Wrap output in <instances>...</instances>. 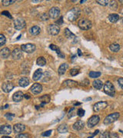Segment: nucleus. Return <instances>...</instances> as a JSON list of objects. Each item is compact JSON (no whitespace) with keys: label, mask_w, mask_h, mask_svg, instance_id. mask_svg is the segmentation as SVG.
I'll return each mask as SVG.
<instances>
[{"label":"nucleus","mask_w":123,"mask_h":138,"mask_svg":"<svg viewBox=\"0 0 123 138\" xmlns=\"http://www.w3.org/2000/svg\"><path fill=\"white\" fill-rule=\"evenodd\" d=\"M104 88V92L106 94H108L110 97H114L116 94V89L115 87H114L112 83H111V81H108L105 82V84L103 87Z\"/></svg>","instance_id":"f257e3e1"},{"label":"nucleus","mask_w":123,"mask_h":138,"mask_svg":"<svg viewBox=\"0 0 123 138\" xmlns=\"http://www.w3.org/2000/svg\"><path fill=\"white\" fill-rule=\"evenodd\" d=\"M78 25L80 29L86 31V30H89L91 29L92 24V22L88 19V18H81L78 22Z\"/></svg>","instance_id":"f03ea898"},{"label":"nucleus","mask_w":123,"mask_h":138,"mask_svg":"<svg viewBox=\"0 0 123 138\" xmlns=\"http://www.w3.org/2000/svg\"><path fill=\"white\" fill-rule=\"evenodd\" d=\"M80 12H81V11L79 8H72L67 14L68 19L70 22H74V21L77 20L78 16H79V15H80Z\"/></svg>","instance_id":"7ed1b4c3"},{"label":"nucleus","mask_w":123,"mask_h":138,"mask_svg":"<svg viewBox=\"0 0 123 138\" xmlns=\"http://www.w3.org/2000/svg\"><path fill=\"white\" fill-rule=\"evenodd\" d=\"M119 116H120V114H119V113H118V112L112 113V114L108 115L105 118L103 123H104V124H105V125L111 124H112V123L115 122L116 121H117V120L119 118Z\"/></svg>","instance_id":"20e7f679"},{"label":"nucleus","mask_w":123,"mask_h":138,"mask_svg":"<svg viewBox=\"0 0 123 138\" xmlns=\"http://www.w3.org/2000/svg\"><path fill=\"white\" fill-rule=\"evenodd\" d=\"M25 21L22 18H17L14 20V27L16 30H21L25 27Z\"/></svg>","instance_id":"39448f33"},{"label":"nucleus","mask_w":123,"mask_h":138,"mask_svg":"<svg viewBox=\"0 0 123 138\" xmlns=\"http://www.w3.org/2000/svg\"><path fill=\"white\" fill-rule=\"evenodd\" d=\"M21 49L26 52V53H32L36 51V46L34 44H31V43H28L25 45H22L21 46Z\"/></svg>","instance_id":"423d86ee"},{"label":"nucleus","mask_w":123,"mask_h":138,"mask_svg":"<svg viewBox=\"0 0 123 138\" xmlns=\"http://www.w3.org/2000/svg\"><path fill=\"white\" fill-rule=\"evenodd\" d=\"M100 121V117L99 115H93L92 117H91L89 121H88V123H87V125L89 127L92 128L93 127H95V125H97L99 124Z\"/></svg>","instance_id":"0eeeda50"},{"label":"nucleus","mask_w":123,"mask_h":138,"mask_svg":"<svg viewBox=\"0 0 123 138\" xmlns=\"http://www.w3.org/2000/svg\"><path fill=\"white\" fill-rule=\"evenodd\" d=\"M108 104L106 101H99V102L96 103L93 106V110L95 112H99L101 110H104L105 107H107Z\"/></svg>","instance_id":"6e6552de"},{"label":"nucleus","mask_w":123,"mask_h":138,"mask_svg":"<svg viewBox=\"0 0 123 138\" xmlns=\"http://www.w3.org/2000/svg\"><path fill=\"white\" fill-rule=\"evenodd\" d=\"M60 31V28L59 25H56V24H52L49 25V26L48 27V32L51 35H57L59 33Z\"/></svg>","instance_id":"1a4fd4ad"},{"label":"nucleus","mask_w":123,"mask_h":138,"mask_svg":"<svg viewBox=\"0 0 123 138\" xmlns=\"http://www.w3.org/2000/svg\"><path fill=\"white\" fill-rule=\"evenodd\" d=\"M59 15H60V9L58 7H52L49 12V18H53V19L57 18L59 16Z\"/></svg>","instance_id":"9d476101"},{"label":"nucleus","mask_w":123,"mask_h":138,"mask_svg":"<svg viewBox=\"0 0 123 138\" xmlns=\"http://www.w3.org/2000/svg\"><path fill=\"white\" fill-rule=\"evenodd\" d=\"M12 133V127L8 124L0 126V134L3 135H8Z\"/></svg>","instance_id":"9b49d317"},{"label":"nucleus","mask_w":123,"mask_h":138,"mask_svg":"<svg viewBox=\"0 0 123 138\" xmlns=\"http://www.w3.org/2000/svg\"><path fill=\"white\" fill-rule=\"evenodd\" d=\"M30 91L34 94H39L42 91V86L40 84H39V83H35V84H33L32 86L31 87Z\"/></svg>","instance_id":"f8f14e48"},{"label":"nucleus","mask_w":123,"mask_h":138,"mask_svg":"<svg viewBox=\"0 0 123 138\" xmlns=\"http://www.w3.org/2000/svg\"><path fill=\"white\" fill-rule=\"evenodd\" d=\"M14 88V85L12 83H11L10 81H7V82H5L2 84V89L4 92L5 93H9V92Z\"/></svg>","instance_id":"ddd939ff"},{"label":"nucleus","mask_w":123,"mask_h":138,"mask_svg":"<svg viewBox=\"0 0 123 138\" xmlns=\"http://www.w3.org/2000/svg\"><path fill=\"white\" fill-rule=\"evenodd\" d=\"M12 57L14 60H19L22 57V52L20 48H15L12 52Z\"/></svg>","instance_id":"4468645a"},{"label":"nucleus","mask_w":123,"mask_h":138,"mask_svg":"<svg viewBox=\"0 0 123 138\" xmlns=\"http://www.w3.org/2000/svg\"><path fill=\"white\" fill-rule=\"evenodd\" d=\"M23 97H24V94L22 91H16L15 93H14L12 96V100L15 102H20V101L23 99Z\"/></svg>","instance_id":"2eb2a0df"},{"label":"nucleus","mask_w":123,"mask_h":138,"mask_svg":"<svg viewBox=\"0 0 123 138\" xmlns=\"http://www.w3.org/2000/svg\"><path fill=\"white\" fill-rule=\"evenodd\" d=\"M25 129V126L22 124H16L13 127V131L15 134H20L23 132Z\"/></svg>","instance_id":"dca6fc26"},{"label":"nucleus","mask_w":123,"mask_h":138,"mask_svg":"<svg viewBox=\"0 0 123 138\" xmlns=\"http://www.w3.org/2000/svg\"><path fill=\"white\" fill-rule=\"evenodd\" d=\"M84 127H85V123L82 121H78L73 124L72 128L75 131H81L84 128Z\"/></svg>","instance_id":"f3484780"},{"label":"nucleus","mask_w":123,"mask_h":138,"mask_svg":"<svg viewBox=\"0 0 123 138\" xmlns=\"http://www.w3.org/2000/svg\"><path fill=\"white\" fill-rule=\"evenodd\" d=\"M10 52H11L10 50L8 48H4L0 51V57H1L2 59H5V58H8V56L10 55Z\"/></svg>","instance_id":"a211bd4d"},{"label":"nucleus","mask_w":123,"mask_h":138,"mask_svg":"<svg viewBox=\"0 0 123 138\" xmlns=\"http://www.w3.org/2000/svg\"><path fill=\"white\" fill-rule=\"evenodd\" d=\"M42 75H43L42 70L40 69V68H39V69H37L36 71L34 72V74H33L32 79H33L35 81H39V80L42 78Z\"/></svg>","instance_id":"6ab92c4d"},{"label":"nucleus","mask_w":123,"mask_h":138,"mask_svg":"<svg viewBox=\"0 0 123 138\" xmlns=\"http://www.w3.org/2000/svg\"><path fill=\"white\" fill-rule=\"evenodd\" d=\"M68 68V64H66V63L62 64L61 65L59 66V69H58V73H59V75H64V74L66 72V71H67Z\"/></svg>","instance_id":"aec40b11"},{"label":"nucleus","mask_w":123,"mask_h":138,"mask_svg":"<svg viewBox=\"0 0 123 138\" xmlns=\"http://www.w3.org/2000/svg\"><path fill=\"white\" fill-rule=\"evenodd\" d=\"M19 85L22 88L27 87L29 85V80L26 77H22L19 80Z\"/></svg>","instance_id":"412c9836"},{"label":"nucleus","mask_w":123,"mask_h":138,"mask_svg":"<svg viewBox=\"0 0 123 138\" xmlns=\"http://www.w3.org/2000/svg\"><path fill=\"white\" fill-rule=\"evenodd\" d=\"M41 32V29H40V28L38 26V25H35L33 27H32L31 29H29V32L32 35H34V36H36V35H38Z\"/></svg>","instance_id":"4be33fe9"},{"label":"nucleus","mask_w":123,"mask_h":138,"mask_svg":"<svg viewBox=\"0 0 123 138\" xmlns=\"http://www.w3.org/2000/svg\"><path fill=\"white\" fill-rule=\"evenodd\" d=\"M68 125L66 124H62L59 126L57 131L60 134H65L66 132H68Z\"/></svg>","instance_id":"5701e85b"},{"label":"nucleus","mask_w":123,"mask_h":138,"mask_svg":"<svg viewBox=\"0 0 123 138\" xmlns=\"http://www.w3.org/2000/svg\"><path fill=\"white\" fill-rule=\"evenodd\" d=\"M92 85H93V87H94L95 89L99 90V89H101V88L103 87V83H102V81H100V80H99V79H96V80H95V81L92 82Z\"/></svg>","instance_id":"b1692460"},{"label":"nucleus","mask_w":123,"mask_h":138,"mask_svg":"<svg viewBox=\"0 0 123 138\" xmlns=\"http://www.w3.org/2000/svg\"><path fill=\"white\" fill-rule=\"evenodd\" d=\"M119 19V15L118 14H111L109 15V20L112 23H116Z\"/></svg>","instance_id":"393cba45"},{"label":"nucleus","mask_w":123,"mask_h":138,"mask_svg":"<svg viewBox=\"0 0 123 138\" xmlns=\"http://www.w3.org/2000/svg\"><path fill=\"white\" fill-rule=\"evenodd\" d=\"M109 49L113 52H118L120 50V45L117 43H112L109 46Z\"/></svg>","instance_id":"a878e982"},{"label":"nucleus","mask_w":123,"mask_h":138,"mask_svg":"<svg viewBox=\"0 0 123 138\" xmlns=\"http://www.w3.org/2000/svg\"><path fill=\"white\" fill-rule=\"evenodd\" d=\"M77 85L78 84H77L76 81H72V80H67V81H64V85H66L68 88L75 87V86H77Z\"/></svg>","instance_id":"bb28decb"},{"label":"nucleus","mask_w":123,"mask_h":138,"mask_svg":"<svg viewBox=\"0 0 123 138\" xmlns=\"http://www.w3.org/2000/svg\"><path fill=\"white\" fill-rule=\"evenodd\" d=\"M39 100H40L41 102L44 104L49 103V101H50V100H51V97H50V96L49 94H45V95L40 97H39Z\"/></svg>","instance_id":"cd10ccee"},{"label":"nucleus","mask_w":123,"mask_h":138,"mask_svg":"<svg viewBox=\"0 0 123 138\" xmlns=\"http://www.w3.org/2000/svg\"><path fill=\"white\" fill-rule=\"evenodd\" d=\"M36 64L39 66H45L46 64V60L44 57H39L36 60Z\"/></svg>","instance_id":"c85d7f7f"},{"label":"nucleus","mask_w":123,"mask_h":138,"mask_svg":"<svg viewBox=\"0 0 123 138\" xmlns=\"http://www.w3.org/2000/svg\"><path fill=\"white\" fill-rule=\"evenodd\" d=\"M65 36L67 37L68 39H74L75 37V35L71 31H70L68 29H65Z\"/></svg>","instance_id":"c756f323"},{"label":"nucleus","mask_w":123,"mask_h":138,"mask_svg":"<svg viewBox=\"0 0 123 138\" xmlns=\"http://www.w3.org/2000/svg\"><path fill=\"white\" fill-rule=\"evenodd\" d=\"M89 75L92 78H97L101 75V72H99V71H91V72H89Z\"/></svg>","instance_id":"7c9ffc66"},{"label":"nucleus","mask_w":123,"mask_h":138,"mask_svg":"<svg viewBox=\"0 0 123 138\" xmlns=\"http://www.w3.org/2000/svg\"><path fill=\"white\" fill-rule=\"evenodd\" d=\"M109 5L110 8H112V10H116V9L118 8V4H117V2H116V1L109 2Z\"/></svg>","instance_id":"2f4dec72"},{"label":"nucleus","mask_w":123,"mask_h":138,"mask_svg":"<svg viewBox=\"0 0 123 138\" xmlns=\"http://www.w3.org/2000/svg\"><path fill=\"white\" fill-rule=\"evenodd\" d=\"M49 48H50V49H52V50H53V51H56V53L58 54V55L59 56V55L62 54V52L60 51V49L57 47L56 45H49Z\"/></svg>","instance_id":"473e14b6"},{"label":"nucleus","mask_w":123,"mask_h":138,"mask_svg":"<svg viewBox=\"0 0 123 138\" xmlns=\"http://www.w3.org/2000/svg\"><path fill=\"white\" fill-rule=\"evenodd\" d=\"M15 1V0H2V5L4 6H8L12 4H13Z\"/></svg>","instance_id":"72a5a7b5"},{"label":"nucleus","mask_w":123,"mask_h":138,"mask_svg":"<svg viewBox=\"0 0 123 138\" xmlns=\"http://www.w3.org/2000/svg\"><path fill=\"white\" fill-rule=\"evenodd\" d=\"M6 42V38L4 35L0 34V46H2L5 44Z\"/></svg>","instance_id":"f704fd0d"},{"label":"nucleus","mask_w":123,"mask_h":138,"mask_svg":"<svg viewBox=\"0 0 123 138\" xmlns=\"http://www.w3.org/2000/svg\"><path fill=\"white\" fill-rule=\"evenodd\" d=\"M96 2L102 6H106L109 5V1L107 0H98V1H96Z\"/></svg>","instance_id":"c9c22d12"},{"label":"nucleus","mask_w":123,"mask_h":138,"mask_svg":"<svg viewBox=\"0 0 123 138\" xmlns=\"http://www.w3.org/2000/svg\"><path fill=\"white\" fill-rule=\"evenodd\" d=\"M78 74H79V70L78 69L73 68V69H72L71 71H70V75H71L72 76H75V75H78Z\"/></svg>","instance_id":"e433bc0d"},{"label":"nucleus","mask_w":123,"mask_h":138,"mask_svg":"<svg viewBox=\"0 0 123 138\" xmlns=\"http://www.w3.org/2000/svg\"><path fill=\"white\" fill-rule=\"evenodd\" d=\"M40 18H41V20H42V21H47V20H49V15L46 13H43L41 15Z\"/></svg>","instance_id":"4c0bfd02"},{"label":"nucleus","mask_w":123,"mask_h":138,"mask_svg":"<svg viewBox=\"0 0 123 138\" xmlns=\"http://www.w3.org/2000/svg\"><path fill=\"white\" fill-rule=\"evenodd\" d=\"M74 112H75V107H72V108L70 109L69 111H68V118H71L72 117H73V116L75 115Z\"/></svg>","instance_id":"58836bf2"},{"label":"nucleus","mask_w":123,"mask_h":138,"mask_svg":"<svg viewBox=\"0 0 123 138\" xmlns=\"http://www.w3.org/2000/svg\"><path fill=\"white\" fill-rule=\"evenodd\" d=\"M5 117L8 120V121H12L13 117H15V114H11V113H7V114H5Z\"/></svg>","instance_id":"ea45409f"},{"label":"nucleus","mask_w":123,"mask_h":138,"mask_svg":"<svg viewBox=\"0 0 123 138\" xmlns=\"http://www.w3.org/2000/svg\"><path fill=\"white\" fill-rule=\"evenodd\" d=\"M15 138H29V135L28 134H20L16 136Z\"/></svg>","instance_id":"a19ab883"},{"label":"nucleus","mask_w":123,"mask_h":138,"mask_svg":"<svg viewBox=\"0 0 123 138\" xmlns=\"http://www.w3.org/2000/svg\"><path fill=\"white\" fill-rule=\"evenodd\" d=\"M100 138H109V133L108 131L103 132V133L101 134Z\"/></svg>","instance_id":"79ce46f5"},{"label":"nucleus","mask_w":123,"mask_h":138,"mask_svg":"<svg viewBox=\"0 0 123 138\" xmlns=\"http://www.w3.org/2000/svg\"><path fill=\"white\" fill-rule=\"evenodd\" d=\"M80 85H82V86H88L89 85V81L88 80V79H85L83 81H82L81 83H80Z\"/></svg>","instance_id":"37998d69"},{"label":"nucleus","mask_w":123,"mask_h":138,"mask_svg":"<svg viewBox=\"0 0 123 138\" xmlns=\"http://www.w3.org/2000/svg\"><path fill=\"white\" fill-rule=\"evenodd\" d=\"M77 114H78V115L79 116V117H83L84 114H85V110H84L83 109L80 108V109H78Z\"/></svg>","instance_id":"c03bdc74"},{"label":"nucleus","mask_w":123,"mask_h":138,"mask_svg":"<svg viewBox=\"0 0 123 138\" xmlns=\"http://www.w3.org/2000/svg\"><path fill=\"white\" fill-rule=\"evenodd\" d=\"M52 132V130L47 131H46V132H44L43 134H42V137H49V136L51 135Z\"/></svg>","instance_id":"a18cd8bd"},{"label":"nucleus","mask_w":123,"mask_h":138,"mask_svg":"<svg viewBox=\"0 0 123 138\" xmlns=\"http://www.w3.org/2000/svg\"><path fill=\"white\" fill-rule=\"evenodd\" d=\"M118 83H119V85L121 87V88L123 89V78H119L118 79Z\"/></svg>","instance_id":"49530a36"},{"label":"nucleus","mask_w":123,"mask_h":138,"mask_svg":"<svg viewBox=\"0 0 123 138\" xmlns=\"http://www.w3.org/2000/svg\"><path fill=\"white\" fill-rule=\"evenodd\" d=\"M2 15H5V16H7L8 18H12V17L11 16V15L9 14V12H8V11H3L2 12Z\"/></svg>","instance_id":"de8ad7c7"},{"label":"nucleus","mask_w":123,"mask_h":138,"mask_svg":"<svg viewBox=\"0 0 123 138\" xmlns=\"http://www.w3.org/2000/svg\"><path fill=\"white\" fill-rule=\"evenodd\" d=\"M109 138H119V135L115 132H112L109 134Z\"/></svg>","instance_id":"09e8293b"},{"label":"nucleus","mask_w":123,"mask_h":138,"mask_svg":"<svg viewBox=\"0 0 123 138\" xmlns=\"http://www.w3.org/2000/svg\"><path fill=\"white\" fill-rule=\"evenodd\" d=\"M62 24H63V18L60 17L59 19L57 20V22H56V25H62Z\"/></svg>","instance_id":"8fccbe9b"},{"label":"nucleus","mask_w":123,"mask_h":138,"mask_svg":"<svg viewBox=\"0 0 123 138\" xmlns=\"http://www.w3.org/2000/svg\"><path fill=\"white\" fill-rule=\"evenodd\" d=\"M99 133V130H96V131H95L94 132V134H92L91 136H89V137H88V138H93V137H94L95 136H96V135H97V134H98Z\"/></svg>","instance_id":"3c124183"},{"label":"nucleus","mask_w":123,"mask_h":138,"mask_svg":"<svg viewBox=\"0 0 123 138\" xmlns=\"http://www.w3.org/2000/svg\"><path fill=\"white\" fill-rule=\"evenodd\" d=\"M78 56H82V51L80 49H78Z\"/></svg>","instance_id":"603ef678"},{"label":"nucleus","mask_w":123,"mask_h":138,"mask_svg":"<svg viewBox=\"0 0 123 138\" xmlns=\"http://www.w3.org/2000/svg\"><path fill=\"white\" fill-rule=\"evenodd\" d=\"M24 97H25L26 99H29V98H30V96H29V94H25Z\"/></svg>","instance_id":"864d4df0"},{"label":"nucleus","mask_w":123,"mask_h":138,"mask_svg":"<svg viewBox=\"0 0 123 138\" xmlns=\"http://www.w3.org/2000/svg\"><path fill=\"white\" fill-rule=\"evenodd\" d=\"M3 108H4V109H7V108H8V104H6V105H5Z\"/></svg>","instance_id":"5fc2aeb1"},{"label":"nucleus","mask_w":123,"mask_h":138,"mask_svg":"<svg viewBox=\"0 0 123 138\" xmlns=\"http://www.w3.org/2000/svg\"><path fill=\"white\" fill-rule=\"evenodd\" d=\"M84 2H86V0H82V1H80V3H81V4H82V3H84Z\"/></svg>","instance_id":"6e6d98bb"},{"label":"nucleus","mask_w":123,"mask_h":138,"mask_svg":"<svg viewBox=\"0 0 123 138\" xmlns=\"http://www.w3.org/2000/svg\"><path fill=\"white\" fill-rule=\"evenodd\" d=\"M2 138H12V137H8V136H4V137H2Z\"/></svg>","instance_id":"4d7b16f0"},{"label":"nucleus","mask_w":123,"mask_h":138,"mask_svg":"<svg viewBox=\"0 0 123 138\" xmlns=\"http://www.w3.org/2000/svg\"><path fill=\"white\" fill-rule=\"evenodd\" d=\"M80 104H81V103H75L74 105H75V106H77V105H80Z\"/></svg>","instance_id":"13d9d810"},{"label":"nucleus","mask_w":123,"mask_h":138,"mask_svg":"<svg viewBox=\"0 0 123 138\" xmlns=\"http://www.w3.org/2000/svg\"><path fill=\"white\" fill-rule=\"evenodd\" d=\"M20 37H21V35H19V36L18 37V38H17V39H18V40H19V39H20Z\"/></svg>","instance_id":"bf43d9fd"},{"label":"nucleus","mask_w":123,"mask_h":138,"mask_svg":"<svg viewBox=\"0 0 123 138\" xmlns=\"http://www.w3.org/2000/svg\"><path fill=\"white\" fill-rule=\"evenodd\" d=\"M122 22H123V19H122Z\"/></svg>","instance_id":"052dcab7"}]
</instances>
